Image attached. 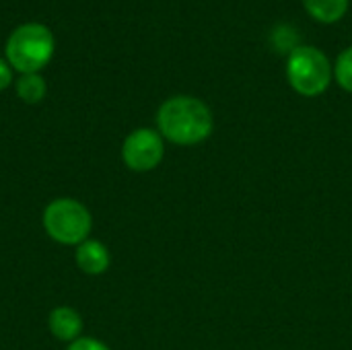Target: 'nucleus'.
Segmentation results:
<instances>
[{"instance_id":"6","label":"nucleus","mask_w":352,"mask_h":350,"mask_svg":"<svg viewBox=\"0 0 352 350\" xmlns=\"http://www.w3.org/2000/svg\"><path fill=\"white\" fill-rule=\"evenodd\" d=\"M74 260H76V266H78L85 274L97 276V274H103V272L109 268L111 256H109V250H107L101 241H97V239H87V241H82L80 245H76Z\"/></svg>"},{"instance_id":"4","label":"nucleus","mask_w":352,"mask_h":350,"mask_svg":"<svg viewBox=\"0 0 352 350\" xmlns=\"http://www.w3.org/2000/svg\"><path fill=\"white\" fill-rule=\"evenodd\" d=\"M54 54V37L47 27L39 23H27L12 31L6 43V56L10 64L23 74L43 68Z\"/></svg>"},{"instance_id":"12","label":"nucleus","mask_w":352,"mask_h":350,"mask_svg":"<svg viewBox=\"0 0 352 350\" xmlns=\"http://www.w3.org/2000/svg\"><path fill=\"white\" fill-rule=\"evenodd\" d=\"M10 80H12V72H10V68L0 60V91L6 89V87L10 85Z\"/></svg>"},{"instance_id":"1","label":"nucleus","mask_w":352,"mask_h":350,"mask_svg":"<svg viewBox=\"0 0 352 350\" xmlns=\"http://www.w3.org/2000/svg\"><path fill=\"white\" fill-rule=\"evenodd\" d=\"M159 134L179 146H194L204 142L214 130L210 107L190 95L167 99L157 111Z\"/></svg>"},{"instance_id":"10","label":"nucleus","mask_w":352,"mask_h":350,"mask_svg":"<svg viewBox=\"0 0 352 350\" xmlns=\"http://www.w3.org/2000/svg\"><path fill=\"white\" fill-rule=\"evenodd\" d=\"M334 78L336 83L352 93V45L346 47L338 58H336V66H334Z\"/></svg>"},{"instance_id":"8","label":"nucleus","mask_w":352,"mask_h":350,"mask_svg":"<svg viewBox=\"0 0 352 350\" xmlns=\"http://www.w3.org/2000/svg\"><path fill=\"white\" fill-rule=\"evenodd\" d=\"M303 4L320 23H336L349 10V0H303Z\"/></svg>"},{"instance_id":"11","label":"nucleus","mask_w":352,"mask_h":350,"mask_svg":"<svg viewBox=\"0 0 352 350\" xmlns=\"http://www.w3.org/2000/svg\"><path fill=\"white\" fill-rule=\"evenodd\" d=\"M66 350H109V347L97 338H91V336H80L76 338L74 342H70V347Z\"/></svg>"},{"instance_id":"2","label":"nucleus","mask_w":352,"mask_h":350,"mask_svg":"<svg viewBox=\"0 0 352 350\" xmlns=\"http://www.w3.org/2000/svg\"><path fill=\"white\" fill-rule=\"evenodd\" d=\"M287 78L299 95L318 97L330 87L334 78V66L320 47L303 43L289 54Z\"/></svg>"},{"instance_id":"7","label":"nucleus","mask_w":352,"mask_h":350,"mask_svg":"<svg viewBox=\"0 0 352 350\" xmlns=\"http://www.w3.org/2000/svg\"><path fill=\"white\" fill-rule=\"evenodd\" d=\"M47 326H50V332L54 334V338H58L62 342H74L76 338H80L82 318L76 309L62 305V307H56L50 311Z\"/></svg>"},{"instance_id":"9","label":"nucleus","mask_w":352,"mask_h":350,"mask_svg":"<svg viewBox=\"0 0 352 350\" xmlns=\"http://www.w3.org/2000/svg\"><path fill=\"white\" fill-rule=\"evenodd\" d=\"M16 93L25 103H37L45 95V80L37 72L23 74L16 83Z\"/></svg>"},{"instance_id":"3","label":"nucleus","mask_w":352,"mask_h":350,"mask_svg":"<svg viewBox=\"0 0 352 350\" xmlns=\"http://www.w3.org/2000/svg\"><path fill=\"white\" fill-rule=\"evenodd\" d=\"M41 223L45 233L62 245H80L93 229L91 212L74 198L52 200L43 210Z\"/></svg>"},{"instance_id":"5","label":"nucleus","mask_w":352,"mask_h":350,"mask_svg":"<svg viewBox=\"0 0 352 350\" xmlns=\"http://www.w3.org/2000/svg\"><path fill=\"white\" fill-rule=\"evenodd\" d=\"M165 157V142L159 130L138 128L130 132L122 144V161L130 171L146 173L161 165Z\"/></svg>"}]
</instances>
